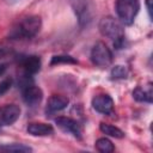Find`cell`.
<instances>
[{"label":"cell","mask_w":153,"mask_h":153,"mask_svg":"<svg viewBox=\"0 0 153 153\" xmlns=\"http://www.w3.org/2000/svg\"><path fill=\"white\" fill-rule=\"evenodd\" d=\"M42 20L38 16H27L23 18L11 30L10 37L12 39H26L35 37L41 30Z\"/></svg>","instance_id":"cell-1"},{"label":"cell","mask_w":153,"mask_h":153,"mask_svg":"<svg viewBox=\"0 0 153 153\" xmlns=\"http://www.w3.org/2000/svg\"><path fill=\"white\" fill-rule=\"evenodd\" d=\"M99 31L103 36L110 38L114 42L116 49H121L124 42V30L122 24L112 18V17H104L99 22Z\"/></svg>","instance_id":"cell-2"},{"label":"cell","mask_w":153,"mask_h":153,"mask_svg":"<svg viewBox=\"0 0 153 153\" xmlns=\"http://www.w3.org/2000/svg\"><path fill=\"white\" fill-rule=\"evenodd\" d=\"M140 10L139 0H117L116 1V12L120 20L126 24H133L137 12Z\"/></svg>","instance_id":"cell-3"},{"label":"cell","mask_w":153,"mask_h":153,"mask_svg":"<svg viewBox=\"0 0 153 153\" xmlns=\"http://www.w3.org/2000/svg\"><path fill=\"white\" fill-rule=\"evenodd\" d=\"M91 60L98 67H108L112 62V53L103 42H97L91 51Z\"/></svg>","instance_id":"cell-4"},{"label":"cell","mask_w":153,"mask_h":153,"mask_svg":"<svg viewBox=\"0 0 153 153\" xmlns=\"http://www.w3.org/2000/svg\"><path fill=\"white\" fill-rule=\"evenodd\" d=\"M71 4L78 17L79 24L81 26L87 25L91 20V10L87 0H71Z\"/></svg>","instance_id":"cell-5"},{"label":"cell","mask_w":153,"mask_h":153,"mask_svg":"<svg viewBox=\"0 0 153 153\" xmlns=\"http://www.w3.org/2000/svg\"><path fill=\"white\" fill-rule=\"evenodd\" d=\"M20 116V108L17 104H7L0 109V126H11Z\"/></svg>","instance_id":"cell-6"},{"label":"cell","mask_w":153,"mask_h":153,"mask_svg":"<svg viewBox=\"0 0 153 153\" xmlns=\"http://www.w3.org/2000/svg\"><path fill=\"white\" fill-rule=\"evenodd\" d=\"M93 109L103 115H110L114 111V100L109 94H98L92 99Z\"/></svg>","instance_id":"cell-7"},{"label":"cell","mask_w":153,"mask_h":153,"mask_svg":"<svg viewBox=\"0 0 153 153\" xmlns=\"http://www.w3.org/2000/svg\"><path fill=\"white\" fill-rule=\"evenodd\" d=\"M55 123L57 124V127L62 131H65L67 134H71V135H73L76 139L81 137V128H80L79 123L76 121H74L73 118H69V117H57L55 120Z\"/></svg>","instance_id":"cell-8"},{"label":"cell","mask_w":153,"mask_h":153,"mask_svg":"<svg viewBox=\"0 0 153 153\" xmlns=\"http://www.w3.org/2000/svg\"><path fill=\"white\" fill-rule=\"evenodd\" d=\"M19 65L25 74L33 75L41 68V59L36 55H24L19 57Z\"/></svg>","instance_id":"cell-9"},{"label":"cell","mask_w":153,"mask_h":153,"mask_svg":"<svg viewBox=\"0 0 153 153\" xmlns=\"http://www.w3.org/2000/svg\"><path fill=\"white\" fill-rule=\"evenodd\" d=\"M22 93H23V99L24 102L29 105V106H35L37 104L41 103L42 98H43V93L42 90L37 86H35L33 84L22 88Z\"/></svg>","instance_id":"cell-10"},{"label":"cell","mask_w":153,"mask_h":153,"mask_svg":"<svg viewBox=\"0 0 153 153\" xmlns=\"http://www.w3.org/2000/svg\"><path fill=\"white\" fill-rule=\"evenodd\" d=\"M68 104H69L68 97L61 96V94H54L48 99L45 111H47V114H54V112L66 109Z\"/></svg>","instance_id":"cell-11"},{"label":"cell","mask_w":153,"mask_h":153,"mask_svg":"<svg viewBox=\"0 0 153 153\" xmlns=\"http://www.w3.org/2000/svg\"><path fill=\"white\" fill-rule=\"evenodd\" d=\"M53 131H54L53 127L48 123L36 122V123H30L27 126V133L33 136H47L53 134Z\"/></svg>","instance_id":"cell-12"},{"label":"cell","mask_w":153,"mask_h":153,"mask_svg":"<svg viewBox=\"0 0 153 153\" xmlns=\"http://www.w3.org/2000/svg\"><path fill=\"white\" fill-rule=\"evenodd\" d=\"M133 97L136 102L141 103H152L153 100V92L152 87L148 86H139L133 91Z\"/></svg>","instance_id":"cell-13"},{"label":"cell","mask_w":153,"mask_h":153,"mask_svg":"<svg viewBox=\"0 0 153 153\" xmlns=\"http://www.w3.org/2000/svg\"><path fill=\"white\" fill-rule=\"evenodd\" d=\"M99 129H100V131L104 133L105 135H109V136H112V137H116V139H122V137H124V133H123L120 128H117V127H115V126H112V124H109V123H100Z\"/></svg>","instance_id":"cell-14"},{"label":"cell","mask_w":153,"mask_h":153,"mask_svg":"<svg viewBox=\"0 0 153 153\" xmlns=\"http://www.w3.org/2000/svg\"><path fill=\"white\" fill-rule=\"evenodd\" d=\"M96 148H97V151H99V152H102V153H111V152H114L115 151V146H114V143L109 140V139H106V137H100V139H98L97 141H96Z\"/></svg>","instance_id":"cell-15"},{"label":"cell","mask_w":153,"mask_h":153,"mask_svg":"<svg viewBox=\"0 0 153 153\" xmlns=\"http://www.w3.org/2000/svg\"><path fill=\"white\" fill-rule=\"evenodd\" d=\"M1 151L5 152H22V153H26V152H31L32 148L29 146H25L23 143H6L0 146Z\"/></svg>","instance_id":"cell-16"},{"label":"cell","mask_w":153,"mask_h":153,"mask_svg":"<svg viewBox=\"0 0 153 153\" xmlns=\"http://www.w3.org/2000/svg\"><path fill=\"white\" fill-rule=\"evenodd\" d=\"M128 76V69L126 66L122 65H116L111 69V78L112 79H126Z\"/></svg>","instance_id":"cell-17"},{"label":"cell","mask_w":153,"mask_h":153,"mask_svg":"<svg viewBox=\"0 0 153 153\" xmlns=\"http://www.w3.org/2000/svg\"><path fill=\"white\" fill-rule=\"evenodd\" d=\"M60 63H73V65H76L78 61L69 56V55H56V56H53L51 61H50V65L54 66V65H60Z\"/></svg>","instance_id":"cell-18"},{"label":"cell","mask_w":153,"mask_h":153,"mask_svg":"<svg viewBox=\"0 0 153 153\" xmlns=\"http://www.w3.org/2000/svg\"><path fill=\"white\" fill-rule=\"evenodd\" d=\"M11 85H12V80L11 79H5V80H2L0 82V97L4 96L10 90Z\"/></svg>","instance_id":"cell-19"},{"label":"cell","mask_w":153,"mask_h":153,"mask_svg":"<svg viewBox=\"0 0 153 153\" xmlns=\"http://www.w3.org/2000/svg\"><path fill=\"white\" fill-rule=\"evenodd\" d=\"M146 6H147V11H148L149 18H152V0H146Z\"/></svg>","instance_id":"cell-20"},{"label":"cell","mask_w":153,"mask_h":153,"mask_svg":"<svg viewBox=\"0 0 153 153\" xmlns=\"http://www.w3.org/2000/svg\"><path fill=\"white\" fill-rule=\"evenodd\" d=\"M7 69V63H0V75H2Z\"/></svg>","instance_id":"cell-21"},{"label":"cell","mask_w":153,"mask_h":153,"mask_svg":"<svg viewBox=\"0 0 153 153\" xmlns=\"http://www.w3.org/2000/svg\"><path fill=\"white\" fill-rule=\"evenodd\" d=\"M8 51L5 49V48H0V57H4Z\"/></svg>","instance_id":"cell-22"}]
</instances>
